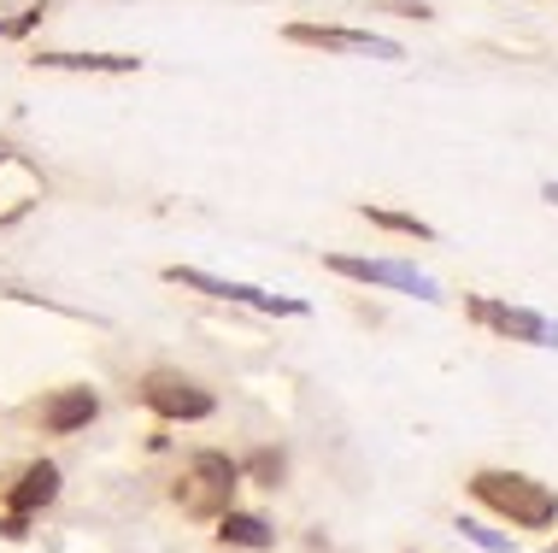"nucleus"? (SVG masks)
Returning a JSON list of instances; mask_svg holds the SVG:
<instances>
[{"instance_id":"1","label":"nucleus","mask_w":558,"mask_h":553,"mask_svg":"<svg viewBox=\"0 0 558 553\" xmlns=\"http://www.w3.org/2000/svg\"><path fill=\"white\" fill-rule=\"evenodd\" d=\"M471 495L518 530H553L558 525V489L535 483V477H523V471H476Z\"/></svg>"},{"instance_id":"2","label":"nucleus","mask_w":558,"mask_h":553,"mask_svg":"<svg viewBox=\"0 0 558 553\" xmlns=\"http://www.w3.org/2000/svg\"><path fill=\"white\" fill-rule=\"evenodd\" d=\"M135 395H142V407L154 412V418H165V424H201V418L218 412L213 388L183 377V371H147Z\"/></svg>"},{"instance_id":"3","label":"nucleus","mask_w":558,"mask_h":553,"mask_svg":"<svg viewBox=\"0 0 558 553\" xmlns=\"http://www.w3.org/2000/svg\"><path fill=\"white\" fill-rule=\"evenodd\" d=\"M165 282L194 289V294H213V301L253 306V312H277V318H300V312H306V301H294V294H265V289H253V282H230V277H213V272H194V265H171Z\"/></svg>"},{"instance_id":"4","label":"nucleus","mask_w":558,"mask_h":553,"mask_svg":"<svg viewBox=\"0 0 558 553\" xmlns=\"http://www.w3.org/2000/svg\"><path fill=\"white\" fill-rule=\"evenodd\" d=\"M464 312L482 324V330H494L500 341H530V348H558V324L541 318L530 306H506V301H488V294H464Z\"/></svg>"},{"instance_id":"5","label":"nucleus","mask_w":558,"mask_h":553,"mask_svg":"<svg viewBox=\"0 0 558 553\" xmlns=\"http://www.w3.org/2000/svg\"><path fill=\"white\" fill-rule=\"evenodd\" d=\"M329 272L365 282V289H400V294H417V301H441V289H435V277H424L417 265L405 260H353V253H329Z\"/></svg>"},{"instance_id":"6","label":"nucleus","mask_w":558,"mask_h":553,"mask_svg":"<svg viewBox=\"0 0 558 553\" xmlns=\"http://www.w3.org/2000/svg\"><path fill=\"white\" fill-rule=\"evenodd\" d=\"M289 41L300 48H324V53H371V59H405L400 41L371 36V29H336V24H289Z\"/></svg>"},{"instance_id":"7","label":"nucleus","mask_w":558,"mask_h":553,"mask_svg":"<svg viewBox=\"0 0 558 553\" xmlns=\"http://www.w3.org/2000/svg\"><path fill=\"white\" fill-rule=\"evenodd\" d=\"M100 418V395L95 388H59V395L41 400V430L48 436H77Z\"/></svg>"},{"instance_id":"8","label":"nucleus","mask_w":558,"mask_h":553,"mask_svg":"<svg viewBox=\"0 0 558 553\" xmlns=\"http://www.w3.org/2000/svg\"><path fill=\"white\" fill-rule=\"evenodd\" d=\"M189 483H201L206 495H213V506H223V501H235V483H241V466L230 454H213V447H201V454L189 459Z\"/></svg>"},{"instance_id":"9","label":"nucleus","mask_w":558,"mask_h":553,"mask_svg":"<svg viewBox=\"0 0 558 553\" xmlns=\"http://www.w3.org/2000/svg\"><path fill=\"white\" fill-rule=\"evenodd\" d=\"M53 495H59V466H29L19 477V489H12V513L29 518V513H41Z\"/></svg>"},{"instance_id":"10","label":"nucleus","mask_w":558,"mask_h":553,"mask_svg":"<svg viewBox=\"0 0 558 553\" xmlns=\"http://www.w3.org/2000/svg\"><path fill=\"white\" fill-rule=\"evenodd\" d=\"M218 542H230V548H253V553H265V548H277V530L265 525V518H253V513H223L218 518Z\"/></svg>"},{"instance_id":"11","label":"nucleus","mask_w":558,"mask_h":553,"mask_svg":"<svg viewBox=\"0 0 558 553\" xmlns=\"http://www.w3.org/2000/svg\"><path fill=\"white\" fill-rule=\"evenodd\" d=\"M36 65L48 71H135V53H36Z\"/></svg>"},{"instance_id":"12","label":"nucleus","mask_w":558,"mask_h":553,"mask_svg":"<svg viewBox=\"0 0 558 553\" xmlns=\"http://www.w3.org/2000/svg\"><path fill=\"white\" fill-rule=\"evenodd\" d=\"M359 218H371L376 230H395V236H412V242H435V230L424 218H412V213H388V206H376V201H365L359 206Z\"/></svg>"},{"instance_id":"13","label":"nucleus","mask_w":558,"mask_h":553,"mask_svg":"<svg viewBox=\"0 0 558 553\" xmlns=\"http://www.w3.org/2000/svg\"><path fill=\"white\" fill-rule=\"evenodd\" d=\"M459 530L471 536L476 548H488V553H511V536H500V530H488V525H476V518H459Z\"/></svg>"},{"instance_id":"14","label":"nucleus","mask_w":558,"mask_h":553,"mask_svg":"<svg viewBox=\"0 0 558 553\" xmlns=\"http://www.w3.org/2000/svg\"><path fill=\"white\" fill-rule=\"evenodd\" d=\"M247 471L259 477L265 489H277V477H282V454H270V447H259V454L247 459Z\"/></svg>"},{"instance_id":"15","label":"nucleus","mask_w":558,"mask_h":553,"mask_svg":"<svg viewBox=\"0 0 558 553\" xmlns=\"http://www.w3.org/2000/svg\"><path fill=\"white\" fill-rule=\"evenodd\" d=\"M541 201H553V206H558V183H547V189H541Z\"/></svg>"}]
</instances>
